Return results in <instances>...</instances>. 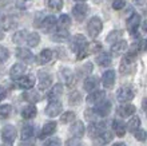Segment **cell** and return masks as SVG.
Instances as JSON below:
<instances>
[{
  "instance_id": "cell-42",
  "label": "cell",
  "mask_w": 147,
  "mask_h": 146,
  "mask_svg": "<svg viewBox=\"0 0 147 146\" xmlns=\"http://www.w3.org/2000/svg\"><path fill=\"white\" fill-rule=\"evenodd\" d=\"M134 135H135V138L138 139V141H140V142H144V141H146V131H144L143 129H140V127L134 131Z\"/></svg>"
},
{
  "instance_id": "cell-2",
  "label": "cell",
  "mask_w": 147,
  "mask_h": 146,
  "mask_svg": "<svg viewBox=\"0 0 147 146\" xmlns=\"http://www.w3.org/2000/svg\"><path fill=\"white\" fill-rule=\"evenodd\" d=\"M102 28H103V23L98 16H94L92 19H90L88 24H87V32L91 38H96L98 35L100 34Z\"/></svg>"
},
{
  "instance_id": "cell-23",
  "label": "cell",
  "mask_w": 147,
  "mask_h": 146,
  "mask_svg": "<svg viewBox=\"0 0 147 146\" xmlns=\"http://www.w3.org/2000/svg\"><path fill=\"white\" fill-rule=\"evenodd\" d=\"M106 130V122H94L90 126V135L95 138L98 134H100Z\"/></svg>"
},
{
  "instance_id": "cell-28",
  "label": "cell",
  "mask_w": 147,
  "mask_h": 146,
  "mask_svg": "<svg viewBox=\"0 0 147 146\" xmlns=\"http://www.w3.org/2000/svg\"><path fill=\"white\" fill-rule=\"evenodd\" d=\"M98 86H99V81H98L96 77H88L84 81V90L88 92L95 91L98 88Z\"/></svg>"
},
{
  "instance_id": "cell-44",
  "label": "cell",
  "mask_w": 147,
  "mask_h": 146,
  "mask_svg": "<svg viewBox=\"0 0 147 146\" xmlns=\"http://www.w3.org/2000/svg\"><path fill=\"white\" fill-rule=\"evenodd\" d=\"M126 0H114V3H112V8L114 10H122V8L126 7Z\"/></svg>"
},
{
  "instance_id": "cell-26",
  "label": "cell",
  "mask_w": 147,
  "mask_h": 146,
  "mask_svg": "<svg viewBox=\"0 0 147 146\" xmlns=\"http://www.w3.org/2000/svg\"><path fill=\"white\" fill-rule=\"evenodd\" d=\"M36 113H38V110H36V107L34 105H27V106H24V107L22 109V117H23L24 119L35 118Z\"/></svg>"
},
{
  "instance_id": "cell-27",
  "label": "cell",
  "mask_w": 147,
  "mask_h": 146,
  "mask_svg": "<svg viewBox=\"0 0 147 146\" xmlns=\"http://www.w3.org/2000/svg\"><path fill=\"white\" fill-rule=\"evenodd\" d=\"M34 134H35L34 126L32 125H26L20 131V138H22V141H30L34 137Z\"/></svg>"
},
{
  "instance_id": "cell-29",
  "label": "cell",
  "mask_w": 147,
  "mask_h": 146,
  "mask_svg": "<svg viewBox=\"0 0 147 146\" xmlns=\"http://www.w3.org/2000/svg\"><path fill=\"white\" fill-rule=\"evenodd\" d=\"M52 56H54V52H52L51 50H48V48L43 50L42 52L38 55L39 65H47V63H50L51 59H52Z\"/></svg>"
},
{
  "instance_id": "cell-49",
  "label": "cell",
  "mask_w": 147,
  "mask_h": 146,
  "mask_svg": "<svg viewBox=\"0 0 147 146\" xmlns=\"http://www.w3.org/2000/svg\"><path fill=\"white\" fill-rule=\"evenodd\" d=\"M19 146H34V143L32 142H23V143H20Z\"/></svg>"
},
{
  "instance_id": "cell-3",
  "label": "cell",
  "mask_w": 147,
  "mask_h": 146,
  "mask_svg": "<svg viewBox=\"0 0 147 146\" xmlns=\"http://www.w3.org/2000/svg\"><path fill=\"white\" fill-rule=\"evenodd\" d=\"M135 55L134 54H128L126 55L122 62H120V73L122 74H130L135 67Z\"/></svg>"
},
{
  "instance_id": "cell-8",
  "label": "cell",
  "mask_w": 147,
  "mask_h": 146,
  "mask_svg": "<svg viewBox=\"0 0 147 146\" xmlns=\"http://www.w3.org/2000/svg\"><path fill=\"white\" fill-rule=\"evenodd\" d=\"M16 86L24 90H31L35 86V78L32 75H23L16 79Z\"/></svg>"
},
{
  "instance_id": "cell-25",
  "label": "cell",
  "mask_w": 147,
  "mask_h": 146,
  "mask_svg": "<svg viewBox=\"0 0 147 146\" xmlns=\"http://www.w3.org/2000/svg\"><path fill=\"white\" fill-rule=\"evenodd\" d=\"M112 129L115 131V134L118 137H123L126 134V123L123 121H119V119H114L112 121Z\"/></svg>"
},
{
  "instance_id": "cell-38",
  "label": "cell",
  "mask_w": 147,
  "mask_h": 146,
  "mask_svg": "<svg viewBox=\"0 0 147 146\" xmlns=\"http://www.w3.org/2000/svg\"><path fill=\"white\" fill-rule=\"evenodd\" d=\"M12 113L11 105H0V119H7Z\"/></svg>"
},
{
  "instance_id": "cell-16",
  "label": "cell",
  "mask_w": 147,
  "mask_h": 146,
  "mask_svg": "<svg viewBox=\"0 0 147 146\" xmlns=\"http://www.w3.org/2000/svg\"><path fill=\"white\" fill-rule=\"evenodd\" d=\"M106 98V92L103 91V90H95V91L90 92L88 96H87V102H88L90 105L92 103H99V102H102V101H105Z\"/></svg>"
},
{
  "instance_id": "cell-5",
  "label": "cell",
  "mask_w": 147,
  "mask_h": 146,
  "mask_svg": "<svg viewBox=\"0 0 147 146\" xmlns=\"http://www.w3.org/2000/svg\"><path fill=\"white\" fill-rule=\"evenodd\" d=\"M135 95V91L132 90V87L130 86H123V87H120L116 92V98L118 101L120 102H128V101H131Z\"/></svg>"
},
{
  "instance_id": "cell-48",
  "label": "cell",
  "mask_w": 147,
  "mask_h": 146,
  "mask_svg": "<svg viewBox=\"0 0 147 146\" xmlns=\"http://www.w3.org/2000/svg\"><path fill=\"white\" fill-rule=\"evenodd\" d=\"M132 1H134V3H135L136 5H143L146 0H132Z\"/></svg>"
},
{
  "instance_id": "cell-17",
  "label": "cell",
  "mask_w": 147,
  "mask_h": 146,
  "mask_svg": "<svg viewBox=\"0 0 147 146\" xmlns=\"http://www.w3.org/2000/svg\"><path fill=\"white\" fill-rule=\"evenodd\" d=\"M26 70H27L26 65H23V63H15V65L11 67V70H9V75H11V78H13V79H18V78L23 77L24 73H26Z\"/></svg>"
},
{
  "instance_id": "cell-21",
  "label": "cell",
  "mask_w": 147,
  "mask_h": 146,
  "mask_svg": "<svg viewBox=\"0 0 147 146\" xmlns=\"http://www.w3.org/2000/svg\"><path fill=\"white\" fill-rule=\"evenodd\" d=\"M55 26H56V18L51 15V16H46V18L40 22V26H39V27H42L44 31L48 32V31H51L52 28H55Z\"/></svg>"
},
{
  "instance_id": "cell-53",
  "label": "cell",
  "mask_w": 147,
  "mask_h": 146,
  "mask_svg": "<svg viewBox=\"0 0 147 146\" xmlns=\"http://www.w3.org/2000/svg\"><path fill=\"white\" fill-rule=\"evenodd\" d=\"M3 146H11V145H8V143H5V145H3Z\"/></svg>"
},
{
  "instance_id": "cell-13",
  "label": "cell",
  "mask_w": 147,
  "mask_h": 146,
  "mask_svg": "<svg viewBox=\"0 0 147 146\" xmlns=\"http://www.w3.org/2000/svg\"><path fill=\"white\" fill-rule=\"evenodd\" d=\"M118 115L122 117V118H128V117H131L134 113H135V106L134 105H130V103H124V105H120L118 110Z\"/></svg>"
},
{
  "instance_id": "cell-35",
  "label": "cell",
  "mask_w": 147,
  "mask_h": 146,
  "mask_svg": "<svg viewBox=\"0 0 147 146\" xmlns=\"http://www.w3.org/2000/svg\"><path fill=\"white\" fill-rule=\"evenodd\" d=\"M47 4V7L50 8L51 11H54V12H59V11H62V8H63V0H47L46 1Z\"/></svg>"
},
{
  "instance_id": "cell-54",
  "label": "cell",
  "mask_w": 147,
  "mask_h": 146,
  "mask_svg": "<svg viewBox=\"0 0 147 146\" xmlns=\"http://www.w3.org/2000/svg\"><path fill=\"white\" fill-rule=\"evenodd\" d=\"M27 1H28V0H27Z\"/></svg>"
},
{
  "instance_id": "cell-11",
  "label": "cell",
  "mask_w": 147,
  "mask_h": 146,
  "mask_svg": "<svg viewBox=\"0 0 147 146\" xmlns=\"http://www.w3.org/2000/svg\"><path fill=\"white\" fill-rule=\"evenodd\" d=\"M63 94V85L62 83H56V85L52 86L48 94H47V98L50 102H56V101L60 98V95Z\"/></svg>"
},
{
  "instance_id": "cell-7",
  "label": "cell",
  "mask_w": 147,
  "mask_h": 146,
  "mask_svg": "<svg viewBox=\"0 0 147 146\" xmlns=\"http://www.w3.org/2000/svg\"><path fill=\"white\" fill-rule=\"evenodd\" d=\"M87 14H88V7H87V4H84V3L76 4V5L72 8V16L78 20V22L84 20Z\"/></svg>"
},
{
  "instance_id": "cell-43",
  "label": "cell",
  "mask_w": 147,
  "mask_h": 146,
  "mask_svg": "<svg viewBox=\"0 0 147 146\" xmlns=\"http://www.w3.org/2000/svg\"><path fill=\"white\" fill-rule=\"evenodd\" d=\"M80 94L76 91H74L70 95V105H79L80 103Z\"/></svg>"
},
{
  "instance_id": "cell-15",
  "label": "cell",
  "mask_w": 147,
  "mask_h": 146,
  "mask_svg": "<svg viewBox=\"0 0 147 146\" xmlns=\"http://www.w3.org/2000/svg\"><path fill=\"white\" fill-rule=\"evenodd\" d=\"M115 71L114 70H107L105 74H103V77H102V83L105 86L106 88H112L114 83H115Z\"/></svg>"
},
{
  "instance_id": "cell-1",
  "label": "cell",
  "mask_w": 147,
  "mask_h": 146,
  "mask_svg": "<svg viewBox=\"0 0 147 146\" xmlns=\"http://www.w3.org/2000/svg\"><path fill=\"white\" fill-rule=\"evenodd\" d=\"M88 43H87V39L83 36V35L78 34L75 36H72V39L70 40V50L76 52V54H80L82 51L86 48Z\"/></svg>"
},
{
  "instance_id": "cell-31",
  "label": "cell",
  "mask_w": 147,
  "mask_h": 146,
  "mask_svg": "<svg viewBox=\"0 0 147 146\" xmlns=\"http://www.w3.org/2000/svg\"><path fill=\"white\" fill-rule=\"evenodd\" d=\"M68 38H70V34H68V31H66V30H58L56 32H54V34L51 35V39H52L54 42H58V43L66 42Z\"/></svg>"
},
{
  "instance_id": "cell-4",
  "label": "cell",
  "mask_w": 147,
  "mask_h": 146,
  "mask_svg": "<svg viewBox=\"0 0 147 146\" xmlns=\"http://www.w3.org/2000/svg\"><path fill=\"white\" fill-rule=\"evenodd\" d=\"M16 135H18L16 129H15V126H12V125H5V126L1 129V137H3V141L5 143H8V145H11V143L15 141Z\"/></svg>"
},
{
  "instance_id": "cell-14",
  "label": "cell",
  "mask_w": 147,
  "mask_h": 146,
  "mask_svg": "<svg viewBox=\"0 0 147 146\" xmlns=\"http://www.w3.org/2000/svg\"><path fill=\"white\" fill-rule=\"evenodd\" d=\"M16 56H18L20 60H23L24 63H32V62L35 60L34 54H32L28 48H18V50H16Z\"/></svg>"
},
{
  "instance_id": "cell-52",
  "label": "cell",
  "mask_w": 147,
  "mask_h": 146,
  "mask_svg": "<svg viewBox=\"0 0 147 146\" xmlns=\"http://www.w3.org/2000/svg\"><path fill=\"white\" fill-rule=\"evenodd\" d=\"M78 4H80V3H84V1H87V0H75Z\"/></svg>"
},
{
  "instance_id": "cell-34",
  "label": "cell",
  "mask_w": 147,
  "mask_h": 146,
  "mask_svg": "<svg viewBox=\"0 0 147 146\" xmlns=\"http://www.w3.org/2000/svg\"><path fill=\"white\" fill-rule=\"evenodd\" d=\"M23 98L26 101H28V102H39V101H42V95H40V92L32 91V90L24 92V94H23Z\"/></svg>"
},
{
  "instance_id": "cell-18",
  "label": "cell",
  "mask_w": 147,
  "mask_h": 146,
  "mask_svg": "<svg viewBox=\"0 0 147 146\" xmlns=\"http://www.w3.org/2000/svg\"><path fill=\"white\" fill-rule=\"evenodd\" d=\"M52 85V77L47 73H40L39 74V88L40 90H47Z\"/></svg>"
},
{
  "instance_id": "cell-39",
  "label": "cell",
  "mask_w": 147,
  "mask_h": 146,
  "mask_svg": "<svg viewBox=\"0 0 147 146\" xmlns=\"http://www.w3.org/2000/svg\"><path fill=\"white\" fill-rule=\"evenodd\" d=\"M74 119H75V113H74V111H66V113H63V114H62L60 122L66 125V123L72 122Z\"/></svg>"
},
{
  "instance_id": "cell-33",
  "label": "cell",
  "mask_w": 147,
  "mask_h": 146,
  "mask_svg": "<svg viewBox=\"0 0 147 146\" xmlns=\"http://www.w3.org/2000/svg\"><path fill=\"white\" fill-rule=\"evenodd\" d=\"M71 24V18L68 15H62L60 18H59L58 23H56V26H58V30H66L68 31V27H70Z\"/></svg>"
},
{
  "instance_id": "cell-46",
  "label": "cell",
  "mask_w": 147,
  "mask_h": 146,
  "mask_svg": "<svg viewBox=\"0 0 147 146\" xmlns=\"http://www.w3.org/2000/svg\"><path fill=\"white\" fill-rule=\"evenodd\" d=\"M44 146H62V142L59 138H50L44 142Z\"/></svg>"
},
{
  "instance_id": "cell-51",
  "label": "cell",
  "mask_w": 147,
  "mask_h": 146,
  "mask_svg": "<svg viewBox=\"0 0 147 146\" xmlns=\"http://www.w3.org/2000/svg\"><path fill=\"white\" fill-rule=\"evenodd\" d=\"M4 38V32H3V30H0V40Z\"/></svg>"
},
{
  "instance_id": "cell-19",
  "label": "cell",
  "mask_w": 147,
  "mask_h": 146,
  "mask_svg": "<svg viewBox=\"0 0 147 146\" xmlns=\"http://www.w3.org/2000/svg\"><path fill=\"white\" fill-rule=\"evenodd\" d=\"M56 131V122L51 121V122H47L44 126H43L40 134H39V138H46V137H50Z\"/></svg>"
},
{
  "instance_id": "cell-12",
  "label": "cell",
  "mask_w": 147,
  "mask_h": 146,
  "mask_svg": "<svg viewBox=\"0 0 147 146\" xmlns=\"http://www.w3.org/2000/svg\"><path fill=\"white\" fill-rule=\"evenodd\" d=\"M59 77H60V81L67 86H72L75 83V77H74L72 71L70 69H63L59 71Z\"/></svg>"
},
{
  "instance_id": "cell-50",
  "label": "cell",
  "mask_w": 147,
  "mask_h": 146,
  "mask_svg": "<svg viewBox=\"0 0 147 146\" xmlns=\"http://www.w3.org/2000/svg\"><path fill=\"white\" fill-rule=\"evenodd\" d=\"M112 146H126V145H124L123 142H116V143H114Z\"/></svg>"
},
{
  "instance_id": "cell-9",
  "label": "cell",
  "mask_w": 147,
  "mask_h": 146,
  "mask_svg": "<svg viewBox=\"0 0 147 146\" xmlns=\"http://www.w3.org/2000/svg\"><path fill=\"white\" fill-rule=\"evenodd\" d=\"M62 110H63L62 102H59V101H56V102H50L48 106L46 107V114L48 117H51V118H54V117L59 115V114L62 113Z\"/></svg>"
},
{
  "instance_id": "cell-41",
  "label": "cell",
  "mask_w": 147,
  "mask_h": 146,
  "mask_svg": "<svg viewBox=\"0 0 147 146\" xmlns=\"http://www.w3.org/2000/svg\"><path fill=\"white\" fill-rule=\"evenodd\" d=\"M8 58H9V51H8V48L0 46V63L7 62Z\"/></svg>"
},
{
  "instance_id": "cell-20",
  "label": "cell",
  "mask_w": 147,
  "mask_h": 146,
  "mask_svg": "<svg viewBox=\"0 0 147 146\" xmlns=\"http://www.w3.org/2000/svg\"><path fill=\"white\" fill-rule=\"evenodd\" d=\"M84 130H86L84 125H83V122H82V121H75V122L72 123L71 129H70L71 134H72L75 138H80V137H83Z\"/></svg>"
},
{
  "instance_id": "cell-47",
  "label": "cell",
  "mask_w": 147,
  "mask_h": 146,
  "mask_svg": "<svg viewBox=\"0 0 147 146\" xmlns=\"http://www.w3.org/2000/svg\"><path fill=\"white\" fill-rule=\"evenodd\" d=\"M5 96H7V90L3 86H0V101H3Z\"/></svg>"
},
{
  "instance_id": "cell-32",
  "label": "cell",
  "mask_w": 147,
  "mask_h": 146,
  "mask_svg": "<svg viewBox=\"0 0 147 146\" xmlns=\"http://www.w3.org/2000/svg\"><path fill=\"white\" fill-rule=\"evenodd\" d=\"M40 43V35L36 32H30L27 34V39H26V44L30 47H36Z\"/></svg>"
},
{
  "instance_id": "cell-45",
  "label": "cell",
  "mask_w": 147,
  "mask_h": 146,
  "mask_svg": "<svg viewBox=\"0 0 147 146\" xmlns=\"http://www.w3.org/2000/svg\"><path fill=\"white\" fill-rule=\"evenodd\" d=\"M84 67H86V69H82V70H79V71H78L79 77H82V75L84 77V75H87V74L91 73V70H92V65H91V63H87Z\"/></svg>"
},
{
  "instance_id": "cell-40",
  "label": "cell",
  "mask_w": 147,
  "mask_h": 146,
  "mask_svg": "<svg viewBox=\"0 0 147 146\" xmlns=\"http://www.w3.org/2000/svg\"><path fill=\"white\" fill-rule=\"evenodd\" d=\"M119 38H120V31H112V32H110L109 36H107V42L114 44V43L119 42L120 40Z\"/></svg>"
},
{
  "instance_id": "cell-10",
  "label": "cell",
  "mask_w": 147,
  "mask_h": 146,
  "mask_svg": "<svg viewBox=\"0 0 147 146\" xmlns=\"http://www.w3.org/2000/svg\"><path fill=\"white\" fill-rule=\"evenodd\" d=\"M139 24H140V16L138 15V14H134L131 18L127 19V28H128V31L131 32L132 36H135V34L138 32Z\"/></svg>"
},
{
  "instance_id": "cell-6",
  "label": "cell",
  "mask_w": 147,
  "mask_h": 146,
  "mask_svg": "<svg viewBox=\"0 0 147 146\" xmlns=\"http://www.w3.org/2000/svg\"><path fill=\"white\" fill-rule=\"evenodd\" d=\"M96 115L99 117H107L111 113V102L110 101H102L95 106V109L92 110Z\"/></svg>"
},
{
  "instance_id": "cell-24",
  "label": "cell",
  "mask_w": 147,
  "mask_h": 146,
  "mask_svg": "<svg viewBox=\"0 0 147 146\" xmlns=\"http://www.w3.org/2000/svg\"><path fill=\"white\" fill-rule=\"evenodd\" d=\"M126 51H127V42L126 40H119V42L114 43L111 47V52L115 55H122Z\"/></svg>"
},
{
  "instance_id": "cell-36",
  "label": "cell",
  "mask_w": 147,
  "mask_h": 146,
  "mask_svg": "<svg viewBox=\"0 0 147 146\" xmlns=\"http://www.w3.org/2000/svg\"><path fill=\"white\" fill-rule=\"evenodd\" d=\"M27 34L28 32L26 30H20V31H18V32L13 35L12 40H13V43H16V44H23V43H26Z\"/></svg>"
},
{
  "instance_id": "cell-37",
  "label": "cell",
  "mask_w": 147,
  "mask_h": 146,
  "mask_svg": "<svg viewBox=\"0 0 147 146\" xmlns=\"http://www.w3.org/2000/svg\"><path fill=\"white\" fill-rule=\"evenodd\" d=\"M139 127H140V118L138 115H134L128 121V125L126 129H128V130H131V131H135L136 129H139Z\"/></svg>"
},
{
  "instance_id": "cell-22",
  "label": "cell",
  "mask_w": 147,
  "mask_h": 146,
  "mask_svg": "<svg viewBox=\"0 0 147 146\" xmlns=\"http://www.w3.org/2000/svg\"><path fill=\"white\" fill-rule=\"evenodd\" d=\"M94 139H95V142H96L98 145H100V146L107 145L109 142H111V139H112V133H111V131L105 130L103 133L98 134Z\"/></svg>"
},
{
  "instance_id": "cell-30",
  "label": "cell",
  "mask_w": 147,
  "mask_h": 146,
  "mask_svg": "<svg viewBox=\"0 0 147 146\" xmlns=\"http://www.w3.org/2000/svg\"><path fill=\"white\" fill-rule=\"evenodd\" d=\"M95 60H96V63L100 66V67H109V66L111 65L112 58L109 52H102V54L98 55Z\"/></svg>"
}]
</instances>
